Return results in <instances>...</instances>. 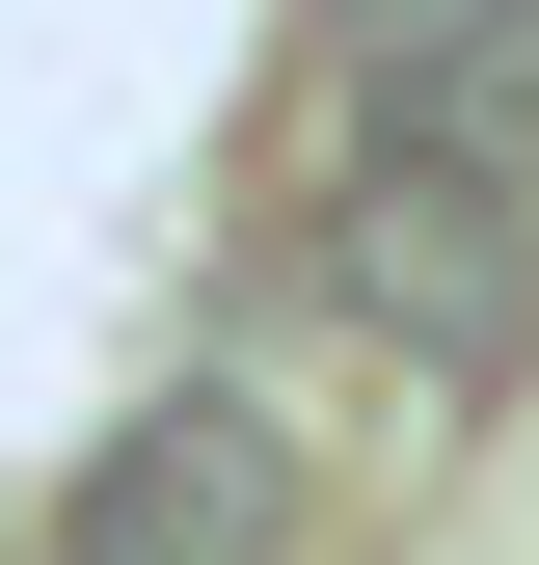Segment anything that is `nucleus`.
Returning <instances> with one entry per match:
<instances>
[{
  "label": "nucleus",
  "instance_id": "obj_2",
  "mask_svg": "<svg viewBox=\"0 0 539 565\" xmlns=\"http://www.w3.org/2000/svg\"><path fill=\"white\" fill-rule=\"evenodd\" d=\"M54 565H324V431L216 350V377H162L82 484H54Z\"/></svg>",
  "mask_w": 539,
  "mask_h": 565
},
{
  "label": "nucleus",
  "instance_id": "obj_1",
  "mask_svg": "<svg viewBox=\"0 0 539 565\" xmlns=\"http://www.w3.org/2000/svg\"><path fill=\"white\" fill-rule=\"evenodd\" d=\"M297 269L404 404H512L539 377V108H404V135H297Z\"/></svg>",
  "mask_w": 539,
  "mask_h": 565
}]
</instances>
